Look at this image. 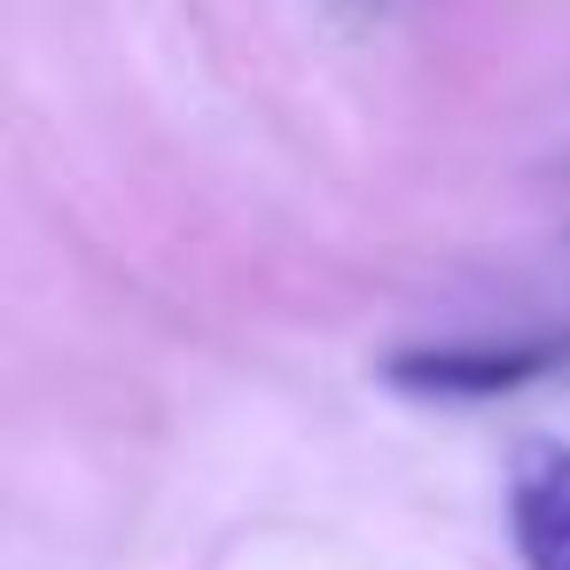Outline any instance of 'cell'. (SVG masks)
Instances as JSON below:
<instances>
[{
  "mask_svg": "<svg viewBox=\"0 0 570 570\" xmlns=\"http://www.w3.org/2000/svg\"><path fill=\"white\" fill-rule=\"evenodd\" d=\"M547 375H570V328H547L523 344H422V352L383 360V383L422 391V399H500Z\"/></svg>",
  "mask_w": 570,
  "mask_h": 570,
  "instance_id": "obj_1",
  "label": "cell"
},
{
  "mask_svg": "<svg viewBox=\"0 0 570 570\" xmlns=\"http://www.w3.org/2000/svg\"><path fill=\"white\" fill-rule=\"evenodd\" d=\"M508 523L523 570H570V445L523 438L508 469Z\"/></svg>",
  "mask_w": 570,
  "mask_h": 570,
  "instance_id": "obj_2",
  "label": "cell"
}]
</instances>
